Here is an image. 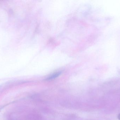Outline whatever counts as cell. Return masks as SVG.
Segmentation results:
<instances>
[{
    "instance_id": "1",
    "label": "cell",
    "mask_w": 120,
    "mask_h": 120,
    "mask_svg": "<svg viewBox=\"0 0 120 120\" xmlns=\"http://www.w3.org/2000/svg\"><path fill=\"white\" fill-rule=\"evenodd\" d=\"M60 74V73L58 72L57 73H55L53 74L51 76H50L49 77H48V80H51L52 79H54V78H56L57 77H58L59 75Z\"/></svg>"
},
{
    "instance_id": "2",
    "label": "cell",
    "mask_w": 120,
    "mask_h": 120,
    "mask_svg": "<svg viewBox=\"0 0 120 120\" xmlns=\"http://www.w3.org/2000/svg\"><path fill=\"white\" fill-rule=\"evenodd\" d=\"M118 118L119 120H120V113L118 115Z\"/></svg>"
}]
</instances>
